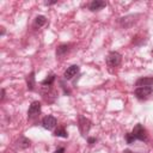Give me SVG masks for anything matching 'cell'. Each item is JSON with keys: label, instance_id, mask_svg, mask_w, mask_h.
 Segmentation results:
<instances>
[{"label": "cell", "instance_id": "obj_1", "mask_svg": "<svg viewBox=\"0 0 153 153\" xmlns=\"http://www.w3.org/2000/svg\"><path fill=\"white\" fill-rule=\"evenodd\" d=\"M91 121L84 116H79V122H78V128H79V131L82 136H86L91 129Z\"/></svg>", "mask_w": 153, "mask_h": 153}, {"label": "cell", "instance_id": "obj_2", "mask_svg": "<svg viewBox=\"0 0 153 153\" xmlns=\"http://www.w3.org/2000/svg\"><path fill=\"white\" fill-rule=\"evenodd\" d=\"M131 135L135 140H140V141H146L147 140V131L143 128V126L140 124V123H137L134 127V129L131 131Z\"/></svg>", "mask_w": 153, "mask_h": 153}, {"label": "cell", "instance_id": "obj_3", "mask_svg": "<svg viewBox=\"0 0 153 153\" xmlns=\"http://www.w3.org/2000/svg\"><path fill=\"white\" fill-rule=\"evenodd\" d=\"M121 61H122V55L117 51L109 53V55L106 57V63L109 67H117L121 65Z\"/></svg>", "mask_w": 153, "mask_h": 153}, {"label": "cell", "instance_id": "obj_4", "mask_svg": "<svg viewBox=\"0 0 153 153\" xmlns=\"http://www.w3.org/2000/svg\"><path fill=\"white\" fill-rule=\"evenodd\" d=\"M39 114H41V103L37 100L32 102L31 105L29 106V110H27V117L30 120H32V118H36Z\"/></svg>", "mask_w": 153, "mask_h": 153}, {"label": "cell", "instance_id": "obj_5", "mask_svg": "<svg viewBox=\"0 0 153 153\" xmlns=\"http://www.w3.org/2000/svg\"><path fill=\"white\" fill-rule=\"evenodd\" d=\"M153 92V87H136L134 93L139 99H146Z\"/></svg>", "mask_w": 153, "mask_h": 153}, {"label": "cell", "instance_id": "obj_6", "mask_svg": "<svg viewBox=\"0 0 153 153\" xmlns=\"http://www.w3.org/2000/svg\"><path fill=\"white\" fill-rule=\"evenodd\" d=\"M56 118L54 117V116H51V115H48V116H45L43 120H42V126H43V128L44 129H48V130H51L53 128H55V126H56Z\"/></svg>", "mask_w": 153, "mask_h": 153}, {"label": "cell", "instance_id": "obj_7", "mask_svg": "<svg viewBox=\"0 0 153 153\" xmlns=\"http://www.w3.org/2000/svg\"><path fill=\"white\" fill-rule=\"evenodd\" d=\"M135 85L137 87H152L153 85V76H145L136 80Z\"/></svg>", "mask_w": 153, "mask_h": 153}, {"label": "cell", "instance_id": "obj_8", "mask_svg": "<svg viewBox=\"0 0 153 153\" xmlns=\"http://www.w3.org/2000/svg\"><path fill=\"white\" fill-rule=\"evenodd\" d=\"M78 72H79V66H76V65H72V66H69V67L65 71L63 76H65V79L69 80V79H72L73 76H75Z\"/></svg>", "mask_w": 153, "mask_h": 153}, {"label": "cell", "instance_id": "obj_9", "mask_svg": "<svg viewBox=\"0 0 153 153\" xmlns=\"http://www.w3.org/2000/svg\"><path fill=\"white\" fill-rule=\"evenodd\" d=\"M106 6V2L105 1H100V0H93L91 4H90V10L91 11H99L102 10L103 7Z\"/></svg>", "mask_w": 153, "mask_h": 153}, {"label": "cell", "instance_id": "obj_10", "mask_svg": "<svg viewBox=\"0 0 153 153\" xmlns=\"http://www.w3.org/2000/svg\"><path fill=\"white\" fill-rule=\"evenodd\" d=\"M68 50H69V44H61L56 49V56L62 57L66 55V53H68Z\"/></svg>", "mask_w": 153, "mask_h": 153}, {"label": "cell", "instance_id": "obj_11", "mask_svg": "<svg viewBox=\"0 0 153 153\" xmlns=\"http://www.w3.org/2000/svg\"><path fill=\"white\" fill-rule=\"evenodd\" d=\"M26 85H27V90L29 91H32L35 88V72H31L26 76Z\"/></svg>", "mask_w": 153, "mask_h": 153}, {"label": "cell", "instance_id": "obj_12", "mask_svg": "<svg viewBox=\"0 0 153 153\" xmlns=\"http://www.w3.org/2000/svg\"><path fill=\"white\" fill-rule=\"evenodd\" d=\"M30 143H31V141L29 140V139H26L25 136H20L18 140H17V145H18V147L19 148H27L29 146H30Z\"/></svg>", "mask_w": 153, "mask_h": 153}, {"label": "cell", "instance_id": "obj_13", "mask_svg": "<svg viewBox=\"0 0 153 153\" xmlns=\"http://www.w3.org/2000/svg\"><path fill=\"white\" fill-rule=\"evenodd\" d=\"M54 80H55V74H49L44 80H42V85L43 86H51L53 85V82H54Z\"/></svg>", "mask_w": 153, "mask_h": 153}, {"label": "cell", "instance_id": "obj_14", "mask_svg": "<svg viewBox=\"0 0 153 153\" xmlns=\"http://www.w3.org/2000/svg\"><path fill=\"white\" fill-rule=\"evenodd\" d=\"M47 23V18L44 16H37L36 19H35V24L39 27V26H43L44 24Z\"/></svg>", "mask_w": 153, "mask_h": 153}, {"label": "cell", "instance_id": "obj_15", "mask_svg": "<svg viewBox=\"0 0 153 153\" xmlns=\"http://www.w3.org/2000/svg\"><path fill=\"white\" fill-rule=\"evenodd\" d=\"M54 135H55V136H61V137H67V136H68V134H67V131L65 130L63 127L57 128V129L54 131Z\"/></svg>", "mask_w": 153, "mask_h": 153}, {"label": "cell", "instance_id": "obj_16", "mask_svg": "<svg viewBox=\"0 0 153 153\" xmlns=\"http://www.w3.org/2000/svg\"><path fill=\"white\" fill-rule=\"evenodd\" d=\"M126 140H127V143H133L134 141H135V139L133 137V135H131V133H127L126 134Z\"/></svg>", "mask_w": 153, "mask_h": 153}, {"label": "cell", "instance_id": "obj_17", "mask_svg": "<svg viewBox=\"0 0 153 153\" xmlns=\"http://www.w3.org/2000/svg\"><path fill=\"white\" fill-rule=\"evenodd\" d=\"M87 142H88V145H93L96 142V139L94 137H88L87 139Z\"/></svg>", "mask_w": 153, "mask_h": 153}, {"label": "cell", "instance_id": "obj_18", "mask_svg": "<svg viewBox=\"0 0 153 153\" xmlns=\"http://www.w3.org/2000/svg\"><path fill=\"white\" fill-rule=\"evenodd\" d=\"M65 152V148L63 147H61V148H59V149H56L54 153H63Z\"/></svg>", "mask_w": 153, "mask_h": 153}, {"label": "cell", "instance_id": "obj_19", "mask_svg": "<svg viewBox=\"0 0 153 153\" xmlns=\"http://www.w3.org/2000/svg\"><path fill=\"white\" fill-rule=\"evenodd\" d=\"M4 98H5V90L2 88V90H1V100H2Z\"/></svg>", "mask_w": 153, "mask_h": 153}, {"label": "cell", "instance_id": "obj_20", "mask_svg": "<svg viewBox=\"0 0 153 153\" xmlns=\"http://www.w3.org/2000/svg\"><path fill=\"white\" fill-rule=\"evenodd\" d=\"M55 2H56V1H49V2L47 1V2H45V5H53V4H55Z\"/></svg>", "mask_w": 153, "mask_h": 153}, {"label": "cell", "instance_id": "obj_21", "mask_svg": "<svg viewBox=\"0 0 153 153\" xmlns=\"http://www.w3.org/2000/svg\"><path fill=\"white\" fill-rule=\"evenodd\" d=\"M126 153H133V152H130V151H126Z\"/></svg>", "mask_w": 153, "mask_h": 153}]
</instances>
